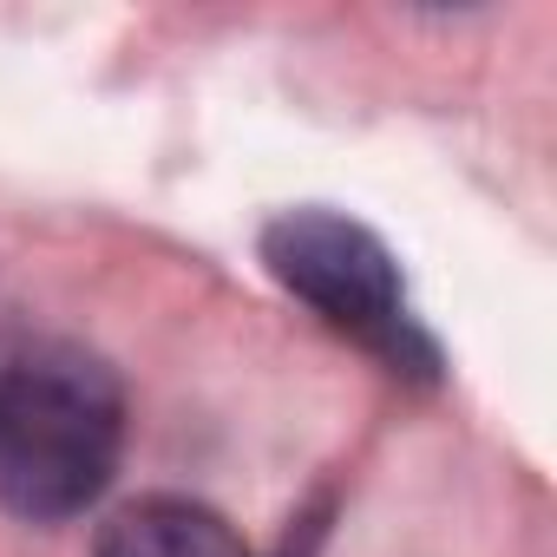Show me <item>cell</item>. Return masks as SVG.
I'll list each match as a JSON object with an SVG mask.
<instances>
[{"mask_svg": "<svg viewBox=\"0 0 557 557\" xmlns=\"http://www.w3.org/2000/svg\"><path fill=\"white\" fill-rule=\"evenodd\" d=\"M125 453L119 374L73 348L34 342L0 361V511L60 524L99 505Z\"/></svg>", "mask_w": 557, "mask_h": 557, "instance_id": "1", "label": "cell"}, {"mask_svg": "<svg viewBox=\"0 0 557 557\" xmlns=\"http://www.w3.org/2000/svg\"><path fill=\"white\" fill-rule=\"evenodd\" d=\"M262 269L283 283L302 309H315L329 329L361 342L387 374L400 381H440V348L407 309V283L394 249L322 203L283 210L262 223Z\"/></svg>", "mask_w": 557, "mask_h": 557, "instance_id": "2", "label": "cell"}, {"mask_svg": "<svg viewBox=\"0 0 557 557\" xmlns=\"http://www.w3.org/2000/svg\"><path fill=\"white\" fill-rule=\"evenodd\" d=\"M92 557H249V544L230 531L223 511L177 498V492H151L119 505L99 524Z\"/></svg>", "mask_w": 557, "mask_h": 557, "instance_id": "3", "label": "cell"}]
</instances>
